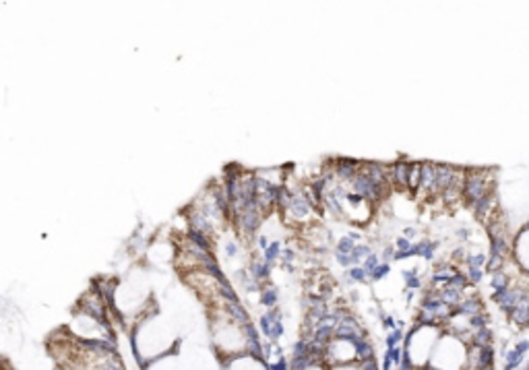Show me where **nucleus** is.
I'll list each match as a JSON object with an SVG mask.
<instances>
[{
  "instance_id": "ddd939ff",
  "label": "nucleus",
  "mask_w": 529,
  "mask_h": 370,
  "mask_svg": "<svg viewBox=\"0 0 529 370\" xmlns=\"http://www.w3.org/2000/svg\"><path fill=\"white\" fill-rule=\"evenodd\" d=\"M495 207H497V193H490V195H486L484 199H480L476 205H472V211H474V215H476L478 222L488 224V215L495 211Z\"/></svg>"
},
{
  "instance_id": "f257e3e1",
  "label": "nucleus",
  "mask_w": 529,
  "mask_h": 370,
  "mask_svg": "<svg viewBox=\"0 0 529 370\" xmlns=\"http://www.w3.org/2000/svg\"><path fill=\"white\" fill-rule=\"evenodd\" d=\"M468 350L470 346L457 335L445 331L435 348L430 358V369L437 370H466L468 369Z\"/></svg>"
},
{
  "instance_id": "dca6fc26",
  "label": "nucleus",
  "mask_w": 529,
  "mask_h": 370,
  "mask_svg": "<svg viewBox=\"0 0 529 370\" xmlns=\"http://www.w3.org/2000/svg\"><path fill=\"white\" fill-rule=\"evenodd\" d=\"M261 296H259V302L267 309V311H271V309H277V302H279V292H277V288L275 286H271V284H265L263 286V290L259 292Z\"/></svg>"
},
{
  "instance_id": "4c0bfd02",
  "label": "nucleus",
  "mask_w": 529,
  "mask_h": 370,
  "mask_svg": "<svg viewBox=\"0 0 529 370\" xmlns=\"http://www.w3.org/2000/svg\"><path fill=\"white\" fill-rule=\"evenodd\" d=\"M470 236H472V232H470L468 228H461V230H457V238H459V240H463V242H466Z\"/></svg>"
},
{
  "instance_id": "c756f323",
  "label": "nucleus",
  "mask_w": 529,
  "mask_h": 370,
  "mask_svg": "<svg viewBox=\"0 0 529 370\" xmlns=\"http://www.w3.org/2000/svg\"><path fill=\"white\" fill-rule=\"evenodd\" d=\"M389 273H391V263H385V261H383V263L370 273V284H379V282L387 280Z\"/></svg>"
},
{
  "instance_id": "b1692460",
  "label": "nucleus",
  "mask_w": 529,
  "mask_h": 370,
  "mask_svg": "<svg viewBox=\"0 0 529 370\" xmlns=\"http://www.w3.org/2000/svg\"><path fill=\"white\" fill-rule=\"evenodd\" d=\"M526 356L521 352H517L515 348L507 350L505 352V362H503V370H517L521 364H523Z\"/></svg>"
},
{
  "instance_id": "2f4dec72",
  "label": "nucleus",
  "mask_w": 529,
  "mask_h": 370,
  "mask_svg": "<svg viewBox=\"0 0 529 370\" xmlns=\"http://www.w3.org/2000/svg\"><path fill=\"white\" fill-rule=\"evenodd\" d=\"M490 325V317L486 313H480L476 317H470V329L472 331H478V329H484Z\"/></svg>"
},
{
  "instance_id": "9b49d317",
  "label": "nucleus",
  "mask_w": 529,
  "mask_h": 370,
  "mask_svg": "<svg viewBox=\"0 0 529 370\" xmlns=\"http://www.w3.org/2000/svg\"><path fill=\"white\" fill-rule=\"evenodd\" d=\"M223 370H269L267 369V362L261 360V358H254V356H236L232 360H223L221 362Z\"/></svg>"
},
{
  "instance_id": "f3484780",
  "label": "nucleus",
  "mask_w": 529,
  "mask_h": 370,
  "mask_svg": "<svg viewBox=\"0 0 529 370\" xmlns=\"http://www.w3.org/2000/svg\"><path fill=\"white\" fill-rule=\"evenodd\" d=\"M439 246H441V242H439V240H428V238H424V240L416 242L418 257H420V259H424V261H435V255H437Z\"/></svg>"
},
{
  "instance_id": "c9c22d12",
  "label": "nucleus",
  "mask_w": 529,
  "mask_h": 370,
  "mask_svg": "<svg viewBox=\"0 0 529 370\" xmlns=\"http://www.w3.org/2000/svg\"><path fill=\"white\" fill-rule=\"evenodd\" d=\"M515 350H517V352H521V354L526 356V354L529 352V340H521V342H517V344H515Z\"/></svg>"
},
{
  "instance_id": "9d476101",
  "label": "nucleus",
  "mask_w": 529,
  "mask_h": 370,
  "mask_svg": "<svg viewBox=\"0 0 529 370\" xmlns=\"http://www.w3.org/2000/svg\"><path fill=\"white\" fill-rule=\"evenodd\" d=\"M437 168L435 162H422V182H420V195L437 197Z\"/></svg>"
},
{
  "instance_id": "412c9836",
  "label": "nucleus",
  "mask_w": 529,
  "mask_h": 370,
  "mask_svg": "<svg viewBox=\"0 0 529 370\" xmlns=\"http://www.w3.org/2000/svg\"><path fill=\"white\" fill-rule=\"evenodd\" d=\"M281 253H283V244H281V240H271V244H269V249L263 253V261L267 263V265H275L277 261H281Z\"/></svg>"
},
{
  "instance_id": "4be33fe9",
  "label": "nucleus",
  "mask_w": 529,
  "mask_h": 370,
  "mask_svg": "<svg viewBox=\"0 0 529 370\" xmlns=\"http://www.w3.org/2000/svg\"><path fill=\"white\" fill-rule=\"evenodd\" d=\"M372 255H375V249H372L368 242H360V244L356 246V251L352 253V263H354V267L364 265V261L370 259Z\"/></svg>"
},
{
  "instance_id": "393cba45",
  "label": "nucleus",
  "mask_w": 529,
  "mask_h": 370,
  "mask_svg": "<svg viewBox=\"0 0 529 370\" xmlns=\"http://www.w3.org/2000/svg\"><path fill=\"white\" fill-rule=\"evenodd\" d=\"M495 342V333L490 327H484V329H478L474 331V340H472V346H482V348H488L492 346Z\"/></svg>"
},
{
  "instance_id": "7ed1b4c3",
  "label": "nucleus",
  "mask_w": 529,
  "mask_h": 370,
  "mask_svg": "<svg viewBox=\"0 0 529 370\" xmlns=\"http://www.w3.org/2000/svg\"><path fill=\"white\" fill-rule=\"evenodd\" d=\"M358 344H360V342H352V340H343V338H333V340L329 342V346L325 348L323 362L327 364V369H331V367L358 364V362H360Z\"/></svg>"
},
{
  "instance_id": "f704fd0d",
  "label": "nucleus",
  "mask_w": 529,
  "mask_h": 370,
  "mask_svg": "<svg viewBox=\"0 0 529 370\" xmlns=\"http://www.w3.org/2000/svg\"><path fill=\"white\" fill-rule=\"evenodd\" d=\"M451 257H453V261H466V259H468V253H466V249H455Z\"/></svg>"
},
{
  "instance_id": "a211bd4d",
  "label": "nucleus",
  "mask_w": 529,
  "mask_h": 370,
  "mask_svg": "<svg viewBox=\"0 0 529 370\" xmlns=\"http://www.w3.org/2000/svg\"><path fill=\"white\" fill-rule=\"evenodd\" d=\"M509 319H511V323L515 325V327H529V298L528 300H523L511 315H509Z\"/></svg>"
},
{
  "instance_id": "58836bf2",
  "label": "nucleus",
  "mask_w": 529,
  "mask_h": 370,
  "mask_svg": "<svg viewBox=\"0 0 529 370\" xmlns=\"http://www.w3.org/2000/svg\"><path fill=\"white\" fill-rule=\"evenodd\" d=\"M302 370H329L327 369V364L325 362H315V364H310V367H306V369Z\"/></svg>"
},
{
  "instance_id": "bb28decb",
  "label": "nucleus",
  "mask_w": 529,
  "mask_h": 370,
  "mask_svg": "<svg viewBox=\"0 0 529 370\" xmlns=\"http://www.w3.org/2000/svg\"><path fill=\"white\" fill-rule=\"evenodd\" d=\"M346 278H348V282H352V284H366V282H370V278H368V273L364 271L362 265H360V267H350V269L346 271Z\"/></svg>"
},
{
  "instance_id": "7c9ffc66",
  "label": "nucleus",
  "mask_w": 529,
  "mask_h": 370,
  "mask_svg": "<svg viewBox=\"0 0 529 370\" xmlns=\"http://www.w3.org/2000/svg\"><path fill=\"white\" fill-rule=\"evenodd\" d=\"M296 259H298V253H296V249H292V246H283V253H281V267H286V269H294V263H296Z\"/></svg>"
},
{
  "instance_id": "aec40b11",
  "label": "nucleus",
  "mask_w": 529,
  "mask_h": 370,
  "mask_svg": "<svg viewBox=\"0 0 529 370\" xmlns=\"http://www.w3.org/2000/svg\"><path fill=\"white\" fill-rule=\"evenodd\" d=\"M420 269L418 267H412V269H403L401 271V278H403V284H406V290H414L418 292L422 288V278L418 275Z\"/></svg>"
},
{
  "instance_id": "a878e982",
  "label": "nucleus",
  "mask_w": 529,
  "mask_h": 370,
  "mask_svg": "<svg viewBox=\"0 0 529 370\" xmlns=\"http://www.w3.org/2000/svg\"><path fill=\"white\" fill-rule=\"evenodd\" d=\"M490 288H492L495 292L511 288V278H509V273H507L505 269H503V271L492 273V278H490Z\"/></svg>"
},
{
  "instance_id": "f8f14e48",
  "label": "nucleus",
  "mask_w": 529,
  "mask_h": 370,
  "mask_svg": "<svg viewBox=\"0 0 529 370\" xmlns=\"http://www.w3.org/2000/svg\"><path fill=\"white\" fill-rule=\"evenodd\" d=\"M453 313L461 315V317H476V315L484 313V302L478 294H472V296H466L461 300V304L453 309Z\"/></svg>"
},
{
  "instance_id": "72a5a7b5",
  "label": "nucleus",
  "mask_w": 529,
  "mask_h": 370,
  "mask_svg": "<svg viewBox=\"0 0 529 370\" xmlns=\"http://www.w3.org/2000/svg\"><path fill=\"white\" fill-rule=\"evenodd\" d=\"M269 244H271V240H269V236L265 234V236H259L257 238V246H259V251H261V255L269 249Z\"/></svg>"
},
{
  "instance_id": "6e6552de",
  "label": "nucleus",
  "mask_w": 529,
  "mask_h": 370,
  "mask_svg": "<svg viewBox=\"0 0 529 370\" xmlns=\"http://www.w3.org/2000/svg\"><path fill=\"white\" fill-rule=\"evenodd\" d=\"M495 367V348H482V346H470L468 350V369L466 370H482Z\"/></svg>"
},
{
  "instance_id": "ea45409f",
  "label": "nucleus",
  "mask_w": 529,
  "mask_h": 370,
  "mask_svg": "<svg viewBox=\"0 0 529 370\" xmlns=\"http://www.w3.org/2000/svg\"><path fill=\"white\" fill-rule=\"evenodd\" d=\"M329 370H360V364H348V367H331Z\"/></svg>"
},
{
  "instance_id": "4468645a",
  "label": "nucleus",
  "mask_w": 529,
  "mask_h": 370,
  "mask_svg": "<svg viewBox=\"0 0 529 370\" xmlns=\"http://www.w3.org/2000/svg\"><path fill=\"white\" fill-rule=\"evenodd\" d=\"M248 273L257 280V282H261L263 286H265V282H269V278H271V265H267L265 261H263V257H252L250 259V263H248Z\"/></svg>"
},
{
  "instance_id": "6ab92c4d",
  "label": "nucleus",
  "mask_w": 529,
  "mask_h": 370,
  "mask_svg": "<svg viewBox=\"0 0 529 370\" xmlns=\"http://www.w3.org/2000/svg\"><path fill=\"white\" fill-rule=\"evenodd\" d=\"M439 294H441V300H443L447 306H451V309L459 306V304H461V300L466 298V296H463V292H459V290H455V288H449V286L441 288V290H439Z\"/></svg>"
},
{
  "instance_id": "cd10ccee",
  "label": "nucleus",
  "mask_w": 529,
  "mask_h": 370,
  "mask_svg": "<svg viewBox=\"0 0 529 370\" xmlns=\"http://www.w3.org/2000/svg\"><path fill=\"white\" fill-rule=\"evenodd\" d=\"M223 255L228 261H234L238 255H240V242L236 238H228L223 240Z\"/></svg>"
},
{
  "instance_id": "5701e85b",
  "label": "nucleus",
  "mask_w": 529,
  "mask_h": 370,
  "mask_svg": "<svg viewBox=\"0 0 529 370\" xmlns=\"http://www.w3.org/2000/svg\"><path fill=\"white\" fill-rule=\"evenodd\" d=\"M422 182V162H412L410 166V180H408V191L418 193Z\"/></svg>"
},
{
  "instance_id": "c85d7f7f",
  "label": "nucleus",
  "mask_w": 529,
  "mask_h": 370,
  "mask_svg": "<svg viewBox=\"0 0 529 370\" xmlns=\"http://www.w3.org/2000/svg\"><path fill=\"white\" fill-rule=\"evenodd\" d=\"M466 265L468 267H474V269H484L488 265V255L484 253H474V255H468L466 259Z\"/></svg>"
},
{
  "instance_id": "2eb2a0df",
  "label": "nucleus",
  "mask_w": 529,
  "mask_h": 370,
  "mask_svg": "<svg viewBox=\"0 0 529 370\" xmlns=\"http://www.w3.org/2000/svg\"><path fill=\"white\" fill-rule=\"evenodd\" d=\"M511 255V242L507 236H497V238H490V255L488 257H495V259H503L507 261Z\"/></svg>"
},
{
  "instance_id": "473e14b6",
  "label": "nucleus",
  "mask_w": 529,
  "mask_h": 370,
  "mask_svg": "<svg viewBox=\"0 0 529 370\" xmlns=\"http://www.w3.org/2000/svg\"><path fill=\"white\" fill-rule=\"evenodd\" d=\"M468 280H470V284L472 286H476V284H480L482 280H484V269H474V267H468Z\"/></svg>"
},
{
  "instance_id": "20e7f679",
  "label": "nucleus",
  "mask_w": 529,
  "mask_h": 370,
  "mask_svg": "<svg viewBox=\"0 0 529 370\" xmlns=\"http://www.w3.org/2000/svg\"><path fill=\"white\" fill-rule=\"evenodd\" d=\"M259 331L267 338V342L271 344H277L283 333H286V327H283V315H281V309H271V311H265L261 317H259Z\"/></svg>"
},
{
  "instance_id": "39448f33",
  "label": "nucleus",
  "mask_w": 529,
  "mask_h": 370,
  "mask_svg": "<svg viewBox=\"0 0 529 370\" xmlns=\"http://www.w3.org/2000/svg\"><path fill=\"white\" fill-rule=\"evenodd\" d=\"M529 294L523 288H507V290H499L492 294V302L499 304V309L507 315H511L523 300H528Z\"/></svg>"
},
{
  "instance_id": "0eeeda50",
  "label": "nucleus",
  "mask_w": 529,
  "mask_h": 370,
  "mask_svg": "<svg viewBox=\"0 0 529 370\" xmlns=\"http://www.w3.org/2000/svg\"><path fill=\"white\" fill-rule=\"evenodd\" d=\"M331 164H333V172H335V178L339 184H350L362 168V162L352 159V157H337Z\"/></svg>"
},
{
  "instance_id": "e433bc0d",
  "label": "nucleus",
  "mask_w": 529,
  "mask_h": 370,
  "mask_svg": "<svg viewBox=\"0 0 529 370\" xmlns=\"http://www.w3.org/2000/svg\"><path fill=\"white\" fill-rule=\"evenodd\" d=\"M401 236H406V238L414 240V238L418 236V228H414V226H408V228L403 230V234H401Z\"/></svg>"
},
{
  "instance_id": "423d86ee",
  "label": "nucleus",
  "mask_w": 529,
  "mask_h": 370,
  "mask_svg": "<svg viewBox=\"0 0 529 370\" xmlns=\"http://www.w3.org/2000/svg\"><path fill=\"white\" fill-rule=\"evenodd\" d=\"M335 338H343V340H352V342H364L368 340L364 325H360V321L352 315L343 317L335 329Z\"/></svg>"
},
{
  "instance_id": "79ce46f5",
  "label": "nucleus",
  "mask_w": 529,
  "mask_h": 370,
  "mask_svg": "<svg viewBox=\"0 0 529 370\" xmlns=\"http://www.w3.org/2000/svg\"><path fill=\"white\" fill-rule=\"evenodd\" d=\"M420 370H437V369H430V367H426V369H420Z\"/></svg>"
},
{
  "instance_id": "a19ab883",
  "label": "nucleus",
  "mask_w": 529,
  "mask_h": 370,
  "mask_svg": "<svg viewBox=\"0 0 529 370\" xmlns=\"http://www.w3.org/2000/svg\"><path fill=\"white\" fill-rule=\"evenodd\" d=\"M348 236H352L356 242H360V240H362V234H360V232H356V230H350V232H348Z\"/></svg>"
},
{
  "instance_id": "1a4fd4ad",
  "label": "nucleus",
  "mask_w": 529,
  "mask_h": 370,
  "mask_svg": "<svg viewBox=\"0 0 529 370\" xmlns=\"http://www.w3.org/2000/svg\"><path fill=\"white\" fill-rule=\"evenodd\" d=\"M410 166H412V162H408V159H397L395 164L389 166V182H391V186L408 191Z\"/></svg>"
},
{
  "instance_id": "f03ea898",
  "label": "nucleus",
  "mask_w": 529,
  "mask_h": 370,
  "mask_svg": "<svg viewBox=\"0 0 529 370\" xmlns=\"http://www.w3.org/2000/svg\"><path fill=\"white\" fill-rule=\"evenodd\" d=\"M492 170L486 168H468L466 170V182H463V199L472 207L486 195L495 193V176H490Z\"/></svg>"
}]
</instances>
